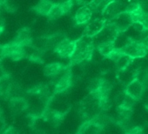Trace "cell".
I'll return each instance as SVG.
<instances>
[{"mask_svg":"<svg viewBox=\"0 0 148 134\" xmlns=\"http://www.w3.org/2000/svg\"><path fill=\"white\" fill-rule=\"evenodd\" d=\"M67 68L63 63L60 62H52L47 64L43 69L44 75L49 78H56L60 75V73Z\"/></svg>","mask_w":148,"mask_h":134,"instance_id":"obj_12","label":"cell"},{"mask_svg":"<svg viewBox=\"0 0 148 134\" xmlns=\"http://www.w3.org/2000/svg\"><path fill=\"white\" fill-rule=\"evenodd\" d=\"M53 3L51 0H40L38 4L34 7L35 12L42 16H47L50 12L51 7L53 6Z\"/></svg>","mask_w":148,"mask_h":134,"instance_id":"obj_16","label":"cell"},{"mask_svg":"<svg viewBox=\"0 0 148 134\" xmlns=\"http://www.w3.org/2000/svg\"><path fill=\"white\" fill-rule=\"evenodd\" d=\"M73 84V78L71 72V69L67 68L64 70L61 73V76L55 81L53 84L54 86V93L55 94H62L68 91Z\"/></svg>","mask_w":148,"mask_h":134,"instance_id":"obj_4","label":"cell"},{"mask_svg":"<svg viewBox=\"0 0 148 134\" xmlns=\"http://www.w3.org/2000/svg\"><path fill=\"white\" fill-rule=\"evenodd\" d=\"M124 2V4L125 5V6H131V5H138L140 4V0H122Z\"/></svg>","mask_w":148,"mask_h":134,"instance_id":"obj_20","label":"cell"},{"mask_svg":"<svg viewBox=\"0 0 148 134\" xmlns=\"http://www.w3.org/2000/svg\"><path fill=\"white\" fill-rule=\"evenodd\" d=\"M0 78H1V76H0Z\"/></svg>","mask_w":148,"mask_h":134,"instance_id":"obj_25","label":"cell"},{"mask_svg":"<svg viewBox=\"0 0 148 134\" xmlns=\"http://www.w3.org/2000/svg\"><path fill=\"white\" fill-rule=\"evenodd\" d=\"M119 33V30L116 28V26L112 22H107L104 29L92 38V41L95 45L103 43V42H110L114 41L117 38L118 34Z\"/></svg>","mask_w":148,"mask_h":134,"instance_id":"obj_5","label":"cell"},{"mask_svg":"<svg viewBox=\"0 0 148 134\" xmlns=\"http://www.w3.org/2000/svg\"><path fill=\"white\" fill-rule=\"evenodd\" d=\"M110 22L116 26L119 32H125L132 26L133 23V16L131 12L125 11L119 13Z\"/></svg>","mask_w":148,"mask_h":134,"instance_id":"obj_7","label":"cell"},{"mask_svg":"<svg viewBox=\"0 0 148 134\" xmlns=\"http://www.w3.org/2000/svg\"><path fill=\"white\" fill-rule=\"evenodd\" d=\"M92 16L93 12L92 9L88 6V5H84L77 10L75 15H74V23L76 25H86L92 20Z\"/></svg>","mask_w":148,"mask_h":134,"instance_id":"obj_10","label":"cell"},{"mask_svg":"<svg viewBox=\"0 0 148 134\" xmlns=\"http://www.w3.org/2000/svg\"><path fill=\"white\" fill-rule=\"evenodd\" d=\"M95 44L92 38L86 36H82L77 40V46L74 54L70 58L71 64L88 62L92 59V55L95 51Z\"/></svg>","mask_w":148,"mask_h":134,"instance_id":"obj_1","label":"cell"},{"mask_svg":"<svg viewBox=\"0 0 148 134\" xmlns=\"http://www.w3.org/2000/svg\"><path fill=\"white\" fill-rule=\"evenodd\" d=\"M145 107L148 109V98H146V101H145Z\"/></svg>","mask_w":148,"mask_h":134,"instance_id":"obj_23","label":"cell"},{"mask_svg":"<svg viewBox=\"0 0 148 134\" xmlns=\"http://www.w3.org/2000/svg\"><path fill=\"white\" fill-rule=\"evenodd\" d=\"M32 40L33 39H32V31L27 27H24V28L20 29L14 39V41L16 43H18L23 46L32 45Z\"/></svg>","mask_w":148,"mask_h":134,"instance_id":"obj_13","label":"cell"},{"mask_svg":"<svg viewBox=\"0 0 148 134\" xmlns=\"http://www.w3.org/2000/svg\"><path fill=\"white\" fill-rule=\"evenodd\" d=\"M119 50L123 53L129 55L134 59L142 58L145 57L148 52V50L145 47V45L143 44L141 41L133 40V39H131L126 45H125L123 48Z\"/></svg>","mask_w":148,"mask_h":134,"instance_id":"obj_3","label":"cell"},{"mask_svg":"<svg viewBox=\"0 0 148 134\" xmlns=\"http://www.w3.org/2000/svg\"><path fill=\"white\" fill-rule=\"evenodd\" d=\"M145 72H146V76H147V79H148V66H147V68H146Z\"/></svg>","mask_w":148,"mask_h":134,"instance_id":"obj_24","label":"cell"},{"mask_svg":"<svg viewBox=\"0 0 148 134\" xmlns=\"http://www.w3.org/2000/svg\"><path fill=\"white\" fill-rule=\"evenodd\" d=\"M132 14L133 16V21L140 23L145 27V31H148V12H146L143 10V8H141L138 11L132 12Z\"/></svg>","mask_w":148,"mask_h":134,"instance_id":"obj_18","label":"cell"},{"mask_svg":"<svg viewBox=\"0 0 148 134\" xmlns=\"http://www.w3.org/2000/svg\"><path fill=\"white\" fill-rule=\"evenodd\" d=\"M77 40H72L69 38H64L55 46L54 52L62 58H71L75 52Z\"/></svg>","mask_w":148,"mask_h":134,"instance_id":"obj_2","label":"cell"},{"mask_svg":"<svg viewBox=\"0 0 148 134\" xmlns=\"http://www.w3.org/2000/svg\"><path fill=\"white\" fill-rule=\"evenodd\" d=\"M9 105L12 112L14 114H20L26 111L29 107L27 100L22 96L11 98L9 100Z\"/></svg>","mask_w":148,"mask_h":134,"instance_id":"obj_11","label":"cell"},{"mask_svg":"<svg viewBox=\"0 0 148 134\" xmlns=\"http://www.w3.org/2000/svg\"><path fill=\"white\" fill-rule=\"evenodd\" d=\"M146 85L145 83L139 79L138 77H136L133 80H132L129 84H127L125 87V93L135 99L136 101L140 99L145 93Z\"/></svg>","mask_w":148,"mask_h":134,"instance_id":"obj_6","label":"cell"},{"mask_svg":"<svg viewBox=\"0 0 148 134\" xmlns=\"http://www.w3.org/2000/svg\"><path fill=\"white\" fill-rule=\"evenodd\" d=\"M126 9L125 5L122 0H113V1L107 5L104 11L102 16L107 22L112 21L115 17H117L122 12H125Z\"/></svg>","mask_w":148,"mask_h":134,"instance_id":"obj_8","label":"cell"},{"mask_svg":"<svg viewBox=\"0 0 148 134\" xmlns=\"http://www.w3.org/2000/svg\"><path fill=\"white\" fill-rule=\"evenodd\" d=\"M107 21L105 18H95L88 22L85 28V36L93 38L96 37L106 26Z\"/></svg>","mask_w":148,"mask_h":134,"instance_id":"obj_9","label":"cell"},{"mask_svg":"<svg viewBox=\"0 0 148 134\" xmlns=\"http://www.w3.org/2000/svg\"><path fill=\"white\" fill-rule=\"evenodd\" d=\"M134 61V58L130 57L129 55L125 54V53H121L119 55V57L116 59L115 63V68L117 69V71H122L126 69L127 67Z\"/></svg>","mask_w":148,"mask_h":134,"instance_id":"obj_15","label":"cell"},{"mask_svg":"<svg viewBox=\"0 0 148 134\" xmlns=\"http://www.w3.org/2000/svg\"><path fill=\"white\" fill-rule=\"evenodd\" d=\"M6 52H5V44H0V62L6 58Z\"/></svg>","mask_w":148,"mask_h":134,"instance_id":"obj_21","label":"cell"},{"mask_svg":"<svg viewBox=\"0 0 148 134\" xmlns=\"http://www.w3.org/2000/svg\"><path fill=\"white\" fill-rule=\"evenodd\" d=\"M141 42L143 43V44L145 45V47L148 50V34L147 35H145V37L142 38Z\"/></svg>","mask_w":148,"mask_h":134,"instance_id":"obj_22","label":"cell"},{"mask_svg":"<svg viewBox=\"0 0 148 134\" xmlns=\"http://www.w3.org/2000/svg\"><path fill=\"white\" fill-rule=\"evenodd\" d=\"M96 49L105 57H107L114 50H115V45H114V41H110V42H103L96 45Z\"/></svg>","mask_w":148,"mask_h":134,"instance_id":"obj_19","label":"cell"},{"mask_svg":"<svg viewBox=\"0 0 148 134\" xmlns=\"http://www.w3.org/2000/svg\"><path fill=\"white\" fill-rule=\"evenodd\" d=\"M112 1L113 0H91L87 5L93 12V14L96 13L102 15L107 5Z\"/></svg>","mask_w":148,"mask_h":134,"instance_id":"obj_14","label":"cell"},{"mask_svg":"<svg viewBox=\"0 0 148 134\" xmlns=\"http://www.w3.org/2000/svg\"><path fill=\"white\" fill-rule=\"evenodd\" d=\"M64 15H65V12H64V8H63V5H62L61 3H58V4H54L53 5V6L51 7L50 12L48 13V15L46 17L48 18L49 20L54 21V20H57V19L60 18Z\"/></svg>","mask_w":148,"mask_h":134,"instance_id":"obj_17","label":"cell"}]
</instances>
